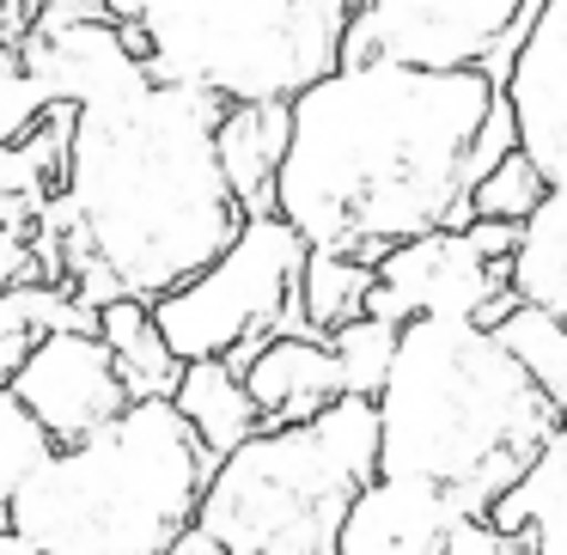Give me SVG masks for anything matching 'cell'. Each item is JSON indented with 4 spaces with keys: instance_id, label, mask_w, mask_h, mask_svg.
Instances as JSON below:
<instances>
[{
    "instance_id": "23",
    "label": "cell",
    "mask_w": 567,
    "mask_h": 555,
    "mask_svg": "<svg viewBox=\"0 0 567 555\" xmlns=\"http://www.w3.org/2000/svg\"><path fill=\"white\" fill-rule=\"evenodd\" d=\"M543 196H549V184L537 177V165H530L525 153H506V160L494 165V172H482L476 189H470V220L525 226Z\"/></svg>"
},
{
    "instance_id": "26",
    "label": "cell",
    "mask_w": 567,
    "mask_h": 555,
    "mask_svg": "<svg viewBox=\"0 0 567 555\" xmlns=\"http://www.w3.org/2000/svg\"><path fill=\"white\" fill-rule=\"evenodd\" d=\"M43 116H50V99H43L38 80L19 68V50L0 55V141H7V147H19V141L43 123Z\"/></svg>"
},
{
    "instance_id": "18",
    "label": "cell",
    "mask_w": 567,
    "mask_h": 555,
    "mask_svg": "<svg viewBox=\"0 0 567 555\" xmlns=\"http://www.w3.org/2000/svg\"><path fill=\"white\" fill-rule=\"evenodd\" d=\"M506 294L543 318L567 323V189H549L525 226H518L513 263H506Z\"/></svg>"
},
{
    "instance_id": "12",
    "label": "cell",
    "mask_w": 567,
    "mask_h": 555,
    "mask_svg": "<svg viewBox=\"0 0 567 555\" xmlns=\"http://www.w3.org/2000/svg\"><path fill=\"white\" fill-rule=\"evenodd\" d=\"M464 518H470L464 506H452L445 494L421 489V482L372 476L348 506L336 555H445Z\"/></svg>"
},
{
    "instance_id": "16",
    "label": "cell",
    "mask_w": 567,
    "mask_h": 555,
    "mask_svg": "<svg viewBox=\"0 0 567 555\" xmlns=\"http://www.w3.org/2000/svg\"><path fill=\"white\" fill-rule=\"evenodd\" d=\"M172 409L177 421H184L189 433H196V445L220 464V458H233L245 440H257V409H250L245 397V379H238L226 360H196V367L177 372V391H172Z\"/></svg>"
},
{
    "instance_id": "24",
    "label": "cell",
    "mask_w": 567,
    "mask_h": 555,
    "mask_svg": "<svg viewBox=\"0 0 567 555\" xmlns=\"http://www.w3.org/2000/svg\"><path fill=\"white\" fill-rule=\"evenodd\" d=\"M43 452H50V445H43V433L25 421V409L13 403V391L0 384V531H7V506H13L19 482L38 470Z\"/></svg>"
},
{
    "instance_id": "13",
    "label": "cell",
    "mask_w": 567,
    "mask_h": 555,
    "mask_svg": "<svg viewBox=\"0 0 567 555\" xmlns=\"http://www.w3.org/2000/svg\"><path fill=\"white\" fill-rule=\"evenodd\" d=\"M245 379V397L257 409L262 433L281 428H306L323 409L342 403V372L323 336H275L257 354H245V367H233Z\"/></svg>"
},
{
    "instance_id": "27",
    "label": "cell",
    "mask_w": 567,
    "mask_h": 555,
    "mask_svg": "<svg viewBox=\"0 0 567 555\" xmlns=\"http://www.w3.org/2000/svg\"><path fill=\"white\" fill-rule=\"evenodd\" d=\"M13 287H43V263L31 233H0V294H13Z\"/></svg>"
},
{
    "instance_id": "22",
    "label": "cell",
    "mask_w": 567,
    "mask_h": 555,
    "mask_svg": "<svg viewBox=\"0 0 567 555\" xmlns=\"http://www.w3.org/2000/svg\"><path fill=\"white\" fill-rule=\"evenodd\" d=\"M336 354V372H342V397H360V403H379L384 379H391V360H396V342L403 330L396 323H379V318H354L342 323L336 336H323Z\"/></svg>"
},
{
    "instance_id": "11",
    "label": "cell",
    "mask_w": 567,
    "mask_h": 555,
    "mask_svg": "<svg viewBox=\"0 0 567 555\" xmlns=\"http://www.w3.org/2000/svg\"><path fill=\"white\" fill-rule=\"evenodd\" d=\"M494 92L513 116L518 153L549 189H567V0H537L525 43Z\"/></svg>"
},
{
    "instance_id": "20",
    "label": "cell",
    "mask_w": 567,
    "mask_h": 555,
    "mask_svg": "<svg viewBox=\"0 0 567 555\" xmlns=\"http://www.w3.org/2000/svg\"><path fill=\"white\" fill-rule=\"evenodd\" d=\"M494 342L513 354V367L537 384V397L549 403L555 421H567V323L543 318L530 306H513L494 323Z\"/></svg>"
},
{
    "instance_id": "2",
    "label": "cell",
    "mask_w": 567,
    "mask_h": 555,
    "mask_svg": "<svg viewBox=\"0 0 567 555\" xmlns=\"http://www.w3.org/2000/svg\"><path fill=\"white\" fill-rule=\"evenodd\" d=\"M501 92L482 74L336 68L293 104L275 220L306 250L379 263L427 233L470 226V147Z\"/></svg>"
},
{
    "instance_id": "6",
    "label": "cell",
    "mask_w": 567,
    "mask_h": 555,
    "mask_svg": "<svg viewBox=\"0 0 567 555\" xmlns=\"http://www.w3.org/2000/svg\"><path fill=\"white\" fill-rule=\"evenodd\" d=\"M147 43V80L293 111L342 68L354 0H111Z\"/></svg>"
},
{
    "instance_id": "21",
    "label": "cell",
    "mask_w": 567,
    "mask_h": 555,
    "mask_svg": "<svg viewBox=\"0 0 567 555\" xmlns=\"http://www.w3.org/2000/svg\"><path fill=\"white\" fill-rule=\"evenodd\" d=\"M367 299H372V263L336 257V250H306V275H299L306 336H336L342 323L367 318Z\"/></svg>"
},
{
    "instance_id": "19",
    "label": "cell",
    "mask_w": 567,
    "mask_h": 555,
    "mask_svg": "<svg viewBox=\"0 0 567 555\" xmlns=\"http://www.w3.org/2000/svg\"><path fill=\"white\" fill-rule=\"evenodd\" d=\"M55 330H99V311H86L68 287H13L0 294V384L25 367V354Z\"/></svg>"
},
{
    "instance_id": "10",
    "label": "cell",
    "mask_w": 567,
    "mask_h": 555,
    "mask_svg": "<svg viewBox=\"0 0 567 555\" xmlns=\"http://www.w3.org/2000/svg\"><path fill=\"white\" fill-rule=\"evenodd\" d=\"M13 403L25 409V421L43 433V445H80L92 433H104L116 415H128V391L116 379L111 354H104L99 330H55L25 354V367L7 379Z\"/></svg>"
},
{
    "instance_id": "1",
    "label": "cell",
    "mask_w": 567,
    "mask_h": 555,
    "mask_svg": "<svg viewBox=\"0 0 567 555\" xmlns=\"http://www.w3.org/2000/svg\"><path fill=\"white\" fill-rule=\"evenodd\" d=\"M220 99L135 80L74 111L62 189L31 226L43 287H68L86 311L111 299H153L196 281L238 238L233 189L214 165Z\"/></svg>"
},
{
    "instance_id": "30",
    "label": "cell",
    "mask_w": 567,
    "mask_h": 555,
    "mask_svg": "<svg viewBox=\"0 0 567 555\" xmlns=\"http://www.w3.org/2000/svg\"><path fill=\"white\" fill-rule=\"evenodd\" d=\"M165 555H220V549H214V543L202 537V531H189V537H177V543H172V549H165Z\"/></svg>"
},
{
    "instance_id": "14",
    "label": "cell",
    "mask_w": 567,
    "mask_h": 555,
    "mask_svg": "<svg viewBox=\"0 0 567 555\" xmlns=\"http://www.w3.org/2000/svg\"><path fill=\"white\" fill-rule=\"evenodd\" d=\"M287 129H293V116L281 104H233L214 123V165H220L245 220L275 214V177H281V160H287Z\"/></svg>"
},
{
    "instance_id": "28",
    "label": "cell",
    "mask_w": 567,
    "mask_h": 555,
    "mask_svg": "<svg viewBox=\"0 0 567 555\" xmlns=\"http://www.w3.org/2000/svg\"><path fill=\"white\" fill-rule=\"evenodd\" d=\"M445 555H530V543H525V537H506V531H494L488 518H464Z\"/></svg>"
},
{
    "instance_id": "7",
    "label": "cell",
    "mask_w": 567,
    "mask_h": 555,
    "mask_svg": "<svg viewBox=\"0 0 567 555\" xmlns=\"http://www.w3.org/2000/svg\"><path fill=\"white\" fill-rule=\"evenodd\" d=\"M299 275H306V238L287 220L262 214L238 226V238L196 281L153 299V323L184 367L196 360L245 367V354H257L275 336H306Z\"/></svg>"
},
{
    "instance_id": "8",
    "label": "cell",
    "mask_w": 567,
    "mask_h": 555,
    "mask_svg": "<svg viewBox=\"0 0 567 555\" xmlns=\"http://www.w3.org/2000/svg\"><path fill=\"white\" fill-rule=\"evenodd\" d=\"M537 0H354L342 68L482 74L501 86Z\"/></svg>"
},
{
    "instance_id": "29",
    "label": "cell",
    "mask_w": 567,
    "mask_h": 555,
    "mask_svg": "<svg viewBox=\"0 0 567 555\" xmlns=\"http://www.w3.org/2000/svg\"><path fill=\"white\" fill-rule=\"evenodd\" d=\"M31 19H38V0H0V55H13L25 43Z\"/></svg>"
},
{
    "instance_id": "5",
    "label": "cell",
    "mask_w": 567,
    "mask_h": 555,
    "mask_svg": "<svg viewBox=\"0 0 567 555\" xmlns=\"http://www.w3.org/2000/svg\"><path fill=\"white\" fill-rule=\"evenodd\" d=\"M379 476V415L342 397L306 428L257 433L208 470L196 531L220 555H336L354 494Z\"/></svg>"
},
{
    "instance_id": "3",
    "label": "cell",
    "mask_w": 567,
    "mask_h": 555,
    "mask_svg": "<svg viewBox=\"0 0 567 555\" xmlns=\"http://www.w3.org/2000/svg\"><path fill=\"white\" fill-rule=\"evenodd\" d=\"M379 476L488 518L555 433L549 403L482 323H409L379 403Z\"/></svg>"
},
{
    "instance_id": "17",
    "label": "cell",
    "mask_w": 567,
    "mask_h": 555,
    "mask_svg": "<svg viewBox=\"0 0 567 555\" xmlns=\"http://www.w3.org/2000/svg\"><path fill=\"white\" fill-rule=\"evenodd\" d=\"M99 342H104V354H111L116 379H123L128 403H172L184 360L165 348L159 323H153V306H141V299H111V306L99 311Z\"/></svg>"
},
{
    "instance_id": "4",
    "label": "cell",
    "mask_w": 567,
    "mask_h": 555,
    "mask_svg": "<svg viewBox=\"0 0 567 555\" xmlns=\"http://www.w3.org/2000/svg\"><path fill=\"white\" fill-rule=\"evenodd\" d=\"M214 458L172 403H135L104 433L43 452L7 506L31 555H165L196 531Z\"/></svg>"
},
{
    "instance_id": "25",
    "label": "cell",
    "mask_w": 567,
    "mask_h": 555,
    "mask_svg": "<svg viewBox=\"0 0 567 555\" xmlns=\"http://www.w3.org/2000/svg\"><path fill=\"white\" fill-rule=\"evenodd\" d=\"M43 208H50V189L38 184L25 153L0 141V233H31Z\"/></svg>"
},
{
    "instance_id": "9",
    "label": "cell",
    "mask_w": 567,
    "mask_h": 555,
    "mask_svg": "<svg viewBox=\"0 0 567 555\" xmlns=\"http://www.w3.org/2000/svg\"><path fill=\"white\" fill-rule=\"evenodd\" d=\"M513 306L518 299L506 294V269L482 263L464 233L409 238L372 263L367 318L396 323V330H409V323H482V330H494Z\"/></svg>"
},
{
    "instance_id": "15",
    "label": "cell",
    "mask_w": 567,
    "mask_h": 555,
    "mask_svg": "<svg viewBox=\"0 0 567 555\" xmlns=\"http://www.w3.org/2000/svg\"><path fill=\"white\" fill-rule=\"evenodd\" d=\"M488 525L525 537L530 555H567V421H555V433L537 445L525 476L501 494Z\"/></svg>"
},
{
    "instance_id": "31",
    "label": "cell",
    "mask_w": 567,
    "mask_h": 555,
    "mask_svg": "<svg viewBox=\"0 0 567 555\" xmlns=\"http://www.w3.org/2000/svg\"><path fill=\"white\" fill-rule=\"evenodd\" d=\"M0 555H31V549H25V543H19V537H13V531H0Z\"/></svg>"
}]
</instances>
